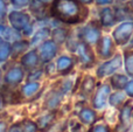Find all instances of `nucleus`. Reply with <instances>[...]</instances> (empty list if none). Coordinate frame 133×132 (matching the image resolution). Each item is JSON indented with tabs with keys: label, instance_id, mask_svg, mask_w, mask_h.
<instances>
[{
	"label": "nucleus",
	"instance_id": "f257e3e1",
	"mask_svg": "<svg viewBox=\"0 0 133 132\" xmlns=\"http://www.w3.org/2000/svg\"><path fill=\"white\" fill-rule=\"evenodd\" d=\"M85 8L77 0H53L50 13L54 18L64 23H77L85 18Z\"/></svg>",
	"mask_w": 133,
	"mask_h": 132
},
{
	"label": "nucleus",
	"instance_id": "f03ea898",
	"mask_svg": "<svg viewBox=\"0 0 133 132\" xmlns=\"http://www.w3.org/2000/svg\"><path fill=\"white\" fill-rule=\"evenodd\" d=\"M133 33V22L132 21H125L120 23L112 33L115 42L118 46H124L129 42Z\"/></svg>",
	"mask_w": 133,
	"mask_h": 132
},
{
	"label": "nucleus",
	"instance_id": "7ed1b4c3",
	"mask_svg": "<svg viewBox=\"0 0 133 132\" xmlns=\"http://www.w3.org/2000/svg\"><path fill=\"white\" fill-rule=\"evenodd\" d=\"M81 41L88 44H95L101 39V29L95 22H90L81 29L79 32Z\"/></svg>",
	"mask_w": 133,
	"mask_h": 132
},
{
	"label": "nucleus",
	"instance_id": "20e7f679",
	"mask_svg": "<svg viewBox=\"0 0 133 132\" xmlns=\"http://www.w3.org/2000/svg\"><path fill=\"white\" fill-rule=\"evenodd\" d=\"M75 51L77 53L78 58L84 68H91L95 63V55L92 53V49L90 44L85 43L83 41H79L76 47Z\"/></svg>",
	"mask_w": 133,
	"mask_h": 132
},
{
	"label": "nucleus",
	"instance_id": "39448f33",
	"mask_svg": "<svg viewBox=\"0 0 133 132\" xmlns=\"http://www.w3.org/2000/svg\"><path fill=\"white\" fill-rule=\"evenodd\" d=\"M122 67V56L120 55H116L113 58L104 62L102 65H99L97 69V76L99 78H103L105 76L112 75L117 71L119 68Z\"/></svg>",
	"mask_w": 133,
	"mask_h": 132
},
{
	"label": "nucleus",
	"instance_id": "423d86ee",
	"mask_svg": "<svg viewBox=\"0 0 133 132\" xmlns=\"http://www.w3.org/2000/svg\"><path fill=\"white\" fill-rule=\"evenodd\" d=\"M8 20L11 23L12 28H14L15 30H22L28 23L30 22V18L27 13H23L20 11H13L9 13Z\"/></svg>",
	"mask_w": 133,
	"mask_h": 132
},
{
	"label": "nucleus",
	"instance_id": "0eeeda50",
	"mask_svg": "<svg viewBox=\"0 0 133 132\" xmlns=\"http://www.w3.org/2000/svg\"><path fill=\"white\" fill-rule=\"evenodd\" d=\"M111 88L108 84H102L98 88V90L96 91L94 96V101H92V105L96 110H102L106 107L108 103V98L110 96Z\"/></svg>",
	"mask_w": 133,
	"mask_h": 132
},
{
	"label": "nucleus",
	"instance_id": "6e6552de",
	"mask_svg": "<svg viewBox=\"0 0 133 132\" xmlns=\"http://www.w3.org/2000/svg\"><path fill=\"white\" fill-rule=\"evenodd\" d=\"M57 53V44L53 41V40H47L40 47V60L42 62H49L56 56Z\"/></svg>",
	"mask_w": 133,
	"mask_h": 132
},
{
	"label": "nucleus",
	"instance_id": "1a4fd4ad",
	"mask_svg": "<svg viewBox=\"0 0 133 132\" xmlns=\"http://www.w3.org/2000/svg\"><path fill=\"white\" fill-rule=\"evenodd\" d=\"M97 51L101 58H110L115 51V44L111 37H101L97 42Z\"/></svg>",
	"mask_w": 133,
	"mask_h": 132
},
{
	"label": "nucleus",
	"instance_id": "9d476101",
	"mask_svg": "<svg viewBox=\"0 0 133 132\" xmlns=\"http://www.w3.org/2000/svg\"><path fill=\"white\" fill-rule=\"evenodd\" d=\"M23 75H25V72H23L22 68L13 67L5 75V83L8 85H16L23 80Z\"/></svg>",
	"mask_w": 133,
	"mask_h": 132
},
{
	"label": "nucleus",
	"instance_id": "9b49d317",
	"mask_svg": "<svg viewBox=\"0 0 133 132\" xmlns=\"http://www.w3.org/2000/svg\"><path fill=\"white\" fill-rule=\"evenodd\" d=\"M39 61H40V57H39L37 51L30 50L21 57V64L26 69H33V68H35L39 64Z\"/></svg>",
	"mask_w": 133,
	"mask_h": 132
},
{
	"label": "nucleus",
	"instance_id": "f8f14e48",
	"mask_svg": "<svg viewBox=\"0 0 133 132\" xmlns=\"http://www.w3.org/2000/svg\"><path fill=\"white\" fill-rule=\"evenodd\" d=\"M78 118L83 124L92 125V124H95L97 122V115L95 112V110L90 109V108H84V109H82L79 111Z\"/></svg>",
	"mask_w": 133,
	"mask_h": 132
},
{
	"label": "nucleus",
	"instance_id": "ddd939ff",
	"mask_svg": "<svg viewBox=\"0 0 133 132\" xmlns=\"http://www.w3.org/2000/svg\"><path fill=\"white\" fill-rule=\"evenodd\" d=\"M115 12L111 7H105L101 11V22L104 27H111L116 23Z\"/></svg>",
	"mask_w": 133,
	"mask_h": 132
},
{
	"label": "nucleus",
	"instance_id": "4468645a",
	"mask_svg": "<svg viewBox=\"0 0 133 132\" xmlns=\"http://www.w3.org/2000/svg\"><path fill=\"white\" fill-rule=\"evenodd\" d=\"M74 67V62L70 57L68 56H61L57 58L56 62V69L61 75H66L68 72H70V70Z\"/></svg>",
	"mask_w": 133,
	"mask_h": 132
},
{
	"label": "nucleus",
	"instance_id": "2eb2a0df",
	"mask_svg": "<svg viewBox=\"0 0 133 132\" xmlns=\"http://www.w3.org/2000/svg\"><path fill=\"white\" fill-rule=\"evenodd\" d=\"M30 4V12L33 13V15L35 16L39 20H43L47 18V9H46V4H42V2L37 1V0H33Z\"/></svg>",
	"mask_w": 133,
	"mask_h": 132
},
{
	"label": "nucleus",
	"instance_id": "dca6fc26",
	"mask_svg": "<svg viewBox=\"0 0 133 132\" xmlns=\"http://www.w3.org/2000/svg\"><path fill=\"white\" fill-rule=\"evenodd\" d=\"M132 105L130 103L125 104L123 107V109L120 110V115H119V121H120V126L126 130H129V125L131 122V117H132Z\"/></svg>",
	"mask_w": 133,
	"mask_h": 132
},
{
	"label": "nucleus",
	"instance_id": "f3484780",
	"mask_svg": "<svg viewBox=\"0 0 133 132\" xmlns=\"http://www.w3.org/2000/svg\"><path fill=\"white\" fill-rule=\"evenodd\" d=\"M28 46V41H23V40H16L13 44H11V56L12 57H18L19 55L23 54L27 50Z\"/></svg>",
	"mask_w": 133,
	"mask_h": 132
},
{
	"label": "nucleus",
	"instance_id": "a211bd4d",
	"mask_svg": "<svg viewBox=\"0 0 133 132\" xmlns=\"http://www.w3.org/2000/svg\"><path fill=\"white\" fill-rule=\"evenodd\" d=\"M129 78L126 75H122V74H115L111 77V85L116 89V90H123L126 87Z\"/></svg>",
	"mask_w": 133,
	"mask_h": 132
},
{
	"label": "nucleus",
	"instance_id": "6ab92c4d",
	"mask_svg": "<svg viewBox=\"0 0 133 132\" xmlns=\"http://www.w3.org/2000/svg\"><path fill=\"white\" fill-rule=\"evenodd\" d=\"M40 83L36 81H33V82H28L27 84H25V85L22 87V89H21V93H22V95L25 96V97H32V96H34L35 94L39 91L40 89Z\"/></svg>",
	"mask_w": 133,
	"mask_h": 132
},
{
	"label": "nucleus",
	"instance_id": "aec40b11",
	"mask_svg": "<svg viewBox=\"0 0 133 132\" xmlns=\"http://www.w3.org/2000/svg\"><path fill=\"white\" fill-rule=\"evenodd\" d=\"M113 12H115V16L117 21L133 18V12L130 8H127V7H117Z\"/></svg>",
	"mask_w": 133,
	"mask_h": 132
},
{
	"label": "nucleus",
	"instance_id": "412c9836",
	"mask_svg": "<svg viewBox=\"0 0 133 132\" xmlns=\"http://www.w3.org/2000/svg\"><path fill=\"white\" fill-rule=\"evenodd\" d=\"M54 118H55V112H53V114H47V115H44V116L40 117L39 121H37V128H39L40 130H46V129L49 128V125L53 123Z\"/></svg>",
	"mask_w": 133,
	"mask_h": 132
},
{
	"label": "nucleus",
	"instance_id": "4be33fe9",
	"mask_svg": "<svg viewBox=\"0 0 133 132\" xmlns=\"http://www.w3.org/2000/svg\"><path fill=\"white\" fill-rule=\"evenodd\" d=\"M125 98H126V94L122 93V91H116L112 95H110L109 98V103H110L112 107H119L120 104L125 102Z\"/></svg>",
	"mask_w": 133,
	"mask_h": 132
},
{
	"label": "nucleus",
	"instance_id": "5701e85b",
	"mask_svg": "<svg viewBox=\"0 0 133 132\" xmlns=\"http://www.w3.org/2000/svg\"><path fill=\"white\" fill-rule=\"evenodd\" d=\"M95 78L91 76H87L84 78V81L82 82V93L85 94V95H90V94L94 91L95 89Z\"/></svg>",
	"mask_w": 133,
	"mask_h": 132
},
{
	"label": "nucleus",
	"instance_id": "b1692460",
	"mask_svg": "<svg viewBox=\"0 0 133 132\" xmlns=\"http://www.w3.org/2000/svg\"><path fill=\"white\" fill-rule=\"evenodd\" d=\"M62 98V93H51L49 98L47 100V108L48 109H55L58 107L60 104V101Z\"/></svg>",
	"mask_w": 133,
	"mask_h": 132
},
{
	"label": "nucleus",
	"instance_id": "393cba45",
	"mask_svg": "<svg viewBox=\"0 0 133 132\" xmlns=\"http://www.w3.org/2000/svg\"><path fill=\"white\" fill-rule=\"evenodd\" d=\"M51 35H53V41L55 43H62V42L65 41L68 32H66L64 28H56V29L53 30Z\"/></svg>",
	"mask_w": 133,
	"mask_h": 132
},
{
	"label": "nucleus",
	"instance_id": "a878e982",
	"mask_svg": "<svg viewBox=\"0 0 133 132\" xmlns=\"http://www.w3.org/2000/svg\"><path fill=\"white\" fill-rule=\"evenodd\" d=\"M49 35H50V30H49V28H42V29H40L39 32L36 33V34L33 36L32 39V44H39L41 43L42 41H43L46 37H48Z\"/></svg>",
	"mask_w": 133,
	"mask_h": 132
},
{
	"label": "nucleus",
	"instance_id": "bb28decb",
	"mask_svg": "<svg viewBox=\"0 0 133 132\" xmlns=\"http://www.w3.org/2000/svg\"><path fill=\"white\" fill-rule=\"evenodd\" d=\"M11 56V44L6 41L0 42V62H4Z\"/></svg>",
	"mask_w": 133,
	"mask_h": 132
},
{
	"label": "nucleus",
	"instance_id": "cd10ccee",
	"mask_svg": "<svg viewBox=\"0 0 133 132\" xmlns=\"http://www.w3.org/2000/svg\"><path fill=\"white\" fill-rule=\"evenodd\" d=\"M125 70L127 75L133 76V51L125 53Z\"/></svg>",
	"mask_w": 133,
	"mask_h": 132
},
{
	"label": "nucleus",
	"instance_id": "c85d7f7f",
	"mask_svg": "<svg viewBox=\"0 0 133 132\" xmlns=\"http://www.w3.org/2000/svg\"><path fill=\"white\" fill-rule=\"evenodd\" d=\"M37 124L32 121H25L21 124V132H37Z\"/></svg>",
	"mask_w": 133,
	"mask_h": 132
},
{
	"label": "nucleus",
	"instance_id": "c756f323",
	"mask_svg": "<svg viewBox=\"0 0 133 132\" xmlns=\"http://www.w3.org/2000/svg\"><path fill=\"white\" fill-rule=\"evenodd\" d=\"M90 132H111L109 125H105V124H98V125H95L91 128Z\"/></svg>",
	"mask_w": 133,
	"mask_h": 132
},
{
	"label": "nucleus",
	"instance_id": "7c9ffc66",
	"mask_svg": "<svg viewBox=\"0 0 133 132\" xmlns=\"http://www.w3.org/2000/svg\"><path fill=\"white\" fill-rule=\"evenodd\" d=\"M12 5L15 7H19V8H21V7H26L29 5L30 0H11Z\"/></svg>",
	"mask_w": 133,
	"mask_h": 132
},
{
	"label": "nucleus",
	"instance_id": "2f4dec72",
	"mask_svg": "<svg viewBox=\"0 0 133 132\" xmlns=\"http://www.w3.org/2000/svg\"><path fill=\"white\" fill-rule=\"evenodd\" d=\"M42 75V70H36V71L32 72V74L28 76V82H33V81H36L41 77Z\"/></svg>",
	"mask_w": 133,
	"mask_h": 132
},
{
	"label": "nucleus",
	"instance_id": "473e14b6",
	"mask_svg": "<svg viewBox=\"0 0 133 132\" xmlns=\"http://www.w3.org/2000/svg\"><path fill=\"white\" fill-rule=\"evenodd\" d=\"M125 91H126V95L127 96H130V97H132L133 98V80L132 81H129L127 82V84H126V87H125Z\"/></svg>",
	"mask_w": 133,
	"mask_h": 132
},
{
	"label": "nucleus",
	"instance_id": "72a5a7b5",
	"mask_svg": "<svg viewBox=\"0 0 133 132\" xmlns=\"http://www.w3.org/2000/svg\"><path fill=\"white\" fill-rule=\"evenodd\" d=\"M5 15H6V4L4 0H0V20H2Z\"/></svg>",
	"mask_w": 133,
	"mask_h": 132
},
{
	"label": "nucleus",
	"instance_id": "f704fd0d",
	"mask_svg": "<svg viewBox=\"0 0 133 132\" xmlns=\"http://www.w3.org/2000/svg\"><path fill=\"white\" fill-rule=\"evenodd\" d=\"M9 132H21V124H15L9 129Z\"/></svg>",
	"mask_w": 133,
	"mask_h": 132
},
{
	"label": "nucleus",
	"instance_id": "c9c22d12",
	"mask_svg": "<svg viewBox=\"0 0 133 132\" xmlns=\"http://www.w3.org/2000/svg\"><path fill=\"white\" fill-rule=\"evenodd\" d=\"M98 5H110L113 2V0H96Z\"/></svg>",
	"mask_w": 133,
	"mask_h": 132
},
{
	"label": "nucleus",
	"instance_id": "e433bc0d",
	"mask_svg": "<svg viewBox=\"0 0 133 132\" xmlns=\"http://www.w3.org/2000/svg\"><path fill=\"white\" fill-rule=\"evenodd\" d=\"M0 132H6V124L4 122H0Z\"/></svg>",
	"mask_w": 133,
	"mask_h": 132
},
{
	"label": "nucleus",
	"instance_id": "4c0bfd02",
	"mask_svg": "<svg viewBox=\"0 0 133 132\" xmlns=\"http://www.w3.org/2000/svg\"><path fill=\"white\" fill-rule=\"evenodd\" d=\"M47 71H48V74H51V72L54 71V64H48L47 65Z\"/></svg>",
	"mask_w": 133,
	"mask_h": 132
},
{
	"label": "nucleus",
	"instance_id": "58836bf2",
	"mask_svg": "<svg viewBox=\"0 0 133 132\" xmlns=\"http://www.w3.org/2000/svg\"><path fill=\"white\" fill-rule=\"evenodd\" d=\"M129 41H130V43H129V49H132V48H133V36L129 40Z\"/></svg>",
	"mask_w": 133,
	"mask_h": 132
},
{
	"label": "nucleus",
	"instance_id": "ea45409f",
	"mask_svg": "<svg viewBox=\"0 0 133 132\" xmlns=\"http://www.w3.org/2000/svg\"><path fill=\"white\" fill-rule=\"evenodd\" d=\"M77 1L82 2V4H91L92 0H77Z\"/></svg>",
	"mask_w": 133,
	"mask_h": 132
},
{
	"label": "nucleus",
	"instance_id": "a19ab883",
	"mask_svg": "<svg viewBox=\"0 0 133 132\" xmlns=\"http://www.w3.org/2000/svg\"><path fill=\"white\" fill-rule=\"evenodd\" d=\"M37 1L42 2V4H49V2H51L53 0H37Z\"/></svg>",
	"mask_w": 133,
	"mask_h": 132
},
{
	"label": "nucleus",
	"instance_id": "79ce46f5",
	"mask_svg": "<svg viewBox=\"0 0 133 132\" xmlns=\"http://www.w3.org/2000/svg\"><path fill=\"white\" fill-rule=\"evenodd\" d=\"M5 28H6V27H5V26H2L1 23H0V34H2V33H4Z\"/></svg>",
	"mask_w": 133,
	"mask_h": 132
},
{
	"label": "nucleus",
	"instance_id": "37998d69",
	"mask_svg": "<svg viewBox=\"0 0 133 132\" xmlns=\"http://www.w3.org/2000/svg\"><path fill=\"white\" fill-rule=\"evenodd\" d=\"M1 107H2V97L0 95V109H1Z\"/></svg>",
	"mask_w": 133,
	"mask_h": 132
},
{
	"label": "nucleus",
	"instance_id": "c03bdc74",
	"mask_svg": "<svg viewBox=\"0 0 133 132\" xmlns=\"http://www.w3.org/2000/svg\"><path fill=\"white\" fill-rule=\"evenodd\" d=\"M1 76H2V74H1V70H0V80H1Z\"/></svg>",
	"mask_w": 133,
	"mask_h": 132
},
{
	"label": "nucleus",
	"instance_id": "a18cd8bd",
	"mask_svg": "<svg viewBox=\"0 0 133 132\" xmlns=\"http://www.w3.org/2000/svg\"><path fill=\"white\" fill-rule=\"evenodd\" d=\"M131 6L133 7V0H131Z\"/></svg>",
	"mask_w": 133,
	"mask_h": 132
},
{
	"label": "nucleus",
	"instance_id": "49530a36",
	"mask_svg": "<svg viewBox=\"0 0 133 132\" xmlns=\"http://www.w3.org/2000/svg\"><path fill=\"white\" fill-rule=\"evenodd\" d=\"M127 132H133V129H132V130H129V131H127Z\"/></svg>",
	"mask_w": 133,
	"mask_h": 132
},
{
	"label": "nucleus",
	"instance_id": "de8ad7c7",
	"mask_svg": "<svg viewBox=\"0 0 133 132\" xmlns=\"http://www.w3.org/2000/svg\"><path fill=\"white\" fill-rule=\"evenodd\" d=\"M131 118H132V121H133V111H132V117H131Z\"/></svg>",
	"mask_w": 133,
	"mask_h": 132
},
{
	"label": "nucleus",
	"instance_id": "09e8293b",
	"mask_svg": "<svg viewBox=\"0 0 133 132\" xmlns=\"http://www.w3.org/2000/svg\"><path fill=\"white\" fill-rule=\"evenodd\" d=\"M0 42H2V39H1V36H0Z\"/></svg>",
	"mask_w": 133,
	"mask_h": 132
},
{
	"label": "nucleus",
	"instance_id": "8fccbe9b",
	"mask_svg": "<svg viewBox=\"0 0 133 132\" xmlns=\"http://www.w3.org/2000/svg\"><path fill=\"white\" fill-rule=\"evenodd\" d=\"M119 1H126V0H119Z\"/></svg>",
	"mask_w": 133,
	"mask_h": 132
}]
</instances>
